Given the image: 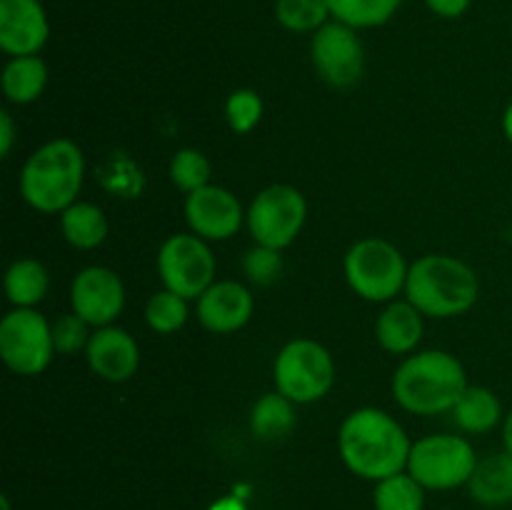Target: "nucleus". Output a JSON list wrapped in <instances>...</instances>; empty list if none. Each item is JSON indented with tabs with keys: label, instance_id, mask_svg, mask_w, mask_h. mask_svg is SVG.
Segmentation results:
<instances>
[{
	"label": "nucleus",
	"instance_id": "f257e3e1",
	"mask_svg": "<svg viewBox=\"0 0 512 510\" xmlns=\"http://www.w3.org/2000/svg\"><path fill=\"white\" fill-rule=\"evenodd\" d=\"M338 448L350 473L378 483L408 470L413 443L393 415L380 408H360L340 425Z\"/></svg>",
	"mask_w": 512,
	"mask_h": 510
},
{
	"label": "nucleus",
	"instance_id": "f03ea898",
	"mask_svg": "<svg viewBox=\"0 0 512 510\" xmlns=\"http://www.w3.org/2000/svg\"><path fill=\"white\" fill-rule=\"evenodd\" d=\"M468 388L463 363L445 350L408 355L393 375V398L413 415L453 413Z\"/></svg>",
	"mask_w": 512,
	"mask_h": 510
},
{
	"label": "nucleus",
	"instance_id": "7ed1b4c3",
	"mask_svg": "<svg viewBox=\"0 0 512 510\" xmlns=\"http://www.w3.org/2000/svg\"><path fill=\"white\" fill-rule=\"evenodd\" d=\"M405 298L425 318H458L478 303V273L453 255H423L410 265Z\"/></svg>",
	"mask_w": 512,
	"mask_h": 510
},
{
	"label": "nucleus",
	"instance_id": "20e7f679",
	"mask_svg": "<svg viewBox=\"0 0 512 510\" xmlns=\"http://www.w3.org/2000/svg\"><path fill=\"white\" fill-rule=\"evenodd\" d=\"M85 178L83 150L68 138L40 145L23 165L20 195L38 213H63L78 200Z\"/></svg>",
	"mask_w": 512,
	"mask_h": 510
},
{
	"label": "nucleus",
	"instance_id": "39448f33",
	"mask_svg": "<svg viewBox=\"0 0 512 510\" xmlns=\"http://www.w3.org/2000/svg\"><path fill=\"white\" fill-rule=\"evenodd\" d=\"M345 280L368 303H393L405 293L410 265L390 240L363 238L345 253Z\"/></svg>",
	"mask_w": 512,
	"mask_h": 510
},
{
	"label": "nucleus",
	"instance_id": "423d86ee",
	"mask_svg": "<svg viewBox=\"0 0 512 510\" xmlns=\"http://www.w3.org/2000/svg\"><path fill=\"white\" fill-rule=\"evenodd\" d=\"M275 390L295 405L318 403L335 383L333 355L318 340L298 338L283 345L273 365Z\"/></svg>",
	"mask_w": 512,
	"mask_h": 510
},
{
	"label": "nucleus",
	"instance_id": "0eeeda50",
	"mask_svg": "<svg viewBox=\"0 0 512 510\" xmlns=\"http://www.w3.org/2000/svg\"><path fill=\"white\" fill-rule=\"evenodd\" d=\"M480 458L463 435H428L413 443L408 473L425 490H455L468 485Z\"/></svg>",
	"mask_w": 512,
	"mask_h": 510
},
{
	"label": "nucleus",
	"instance_id": "6e6552de",
	"mask_svg": "<svg viewBox=\"0 0 512 510\" xmlns=\"http://www.w3.org/2000/svg\"><path fill=\"white\" fill-rule=\"evenodd\" d=\"M305 220H308L305 195L293 185L275 183L255 195L245 223H248L255 245L285 250L295 243Z\"/></svg>",
	"mask_w": 512,
	"mask_h": 510
},
{
	"label": "nucleus",
	"instance_id": "1a4fd4ad",
	"mask_svg": "<svg viewBox=\"0 0 512 510\" xmlns=\"http://www.w3.org/2000/svg\"><path fill=\"white\" fill-rule=\"evenodd\" d=\"M55 355L53 323L35 308H13L0 320V358L15 375L33 378Z\"/></svg>",
	"mask_w": 512,
	"mask_h": 510
},
{
	"label": "nucleus",
	"instance_id": "9d476101",
	"mask_svg": "<svg viewBox=\"0 0 512 510\" xmlns=\"http://www.w3.org/2000/svg\"><path fill=\"white\" fill-rule=\"evenodd\" d=\"M158 273L168 290L198 300L215 283V258L208 240L195 233L170 235L158 250Z\"/></svg>",
	"mask_w": 512,
	"mask_h": 510
},
{
	"label": "nucleus",
	"instance_id": "9b49d317",
	"mask_svg": "<svg viewBox=\"0 0 512 510\" xmlns=\"http://www.w3.org/2000/svg\"><path fill=\"white\" fill-rule=\"evenodd\" d=\"M315 73L333 88H350L363 78L365 50L358 30L340 20H330L313 33L310 43Z\"/></svg>",
	"mask_w": 512,
	"mask_h": 510
},
{
	"label": "nucleus",
	"instance_id": "f8f14e48",
	"mask_svg": "<svg viewBox=\"0 0 512 510\" xmlns=\"http://www.w3.org/2000/svg\"><path fill=\"white\" fill-rule=\"evenodd\" d=\"M70 308L90 328H105L120 318L125 308V285L115 270L88 265L70 285Z\"/></svg>",
	"mask_w": 512,
	"mask_h": 510
},
{
	"label": "nucleus",
	"instance_id": "ddd939ff",
	"mask_svg": "<svg viewBox=\"0 0 512 510\" xmlns=\"http://www.w3.org/2000/svg\"><path fill=\"white\" fill-rule=\"evenodd\" d=\"M248 213L238 195L220 185H205L185 198V220L203 240H230L243 228Z\"/></svg>",
	"mask_w": 512,
	"mask_h": 510
},
{
	"label": "nucleus",
	"instance_id": "4468645a",
	"mask_svg": "<svg viewBox=\"0 0 512 510\" xmlns=\"http://www.w3.org/2000/svg\"><path fill=\"white\" fill-rule=\"evenodd\" d=\"M50 38L40 0H0V50L10 58L38 55Z\"/></svg>",
	"mask_w": 512,
	"mask_h": 510
},
{
	"label": "nucleus",
	"instance_id": "2eb2a0df",
	"mask_svg": "<svg viewBox=\"0 0 512 510\" xmlns=\"http://www.w3.org/2000/svg\"><path fill=\"white\" fill-rule=\"evenodd\" d=\"M253 310V293L238 280H215L195 305L200 325L215 335L238 333L250 323Z\"/></svg>",
	"mask_w": 512,
	"mask_h": 510
},
{
	"label": "nucleus",
	"instance_id": "dca6fc26",
	"mask_svg": "<svg viewBox=\"0 0 512 510\" xmlns=\"http://www.w3.org/2000/svg\"><path fill=\"white\" fill-rule=\"evenodd\" d=\"M90 370L108 383H125L140 368V348L128 330L118 325L95 328L85 350Z\"/></svg>",
	"mask_w": 512,
	"mask_h": 510
},
{
	"label": "nucleus",
	"instance_id": "f3484780",
	"mask_svg": "<svg viewBox=\"0 0 512 510\" xmlns=\"http://www.w3.org/2000/svg\"><path fill=\"white\" fill-rule=\"evenodd\" d=\"M425 333V315L405 300L385 303L383 313L375 323V338L378 345L390 355H413Z\"/></svg>",
	"mask_w": 512,
	"mask_h": 510
},
{
	"label": "nucleus",
	"instance_id": "a211bd4d",
	"mask_svg": "<svg viewBox=\"0 0 512 510\" xmlns=\"http://www.w3.org/2000/svg\"><path fill=\"white\" fill-rule=\"evenodd\" d=\"M3 93L10 103L30 105L45 93L48 85V65L40 55H23V58H10L5 63L3 75Z\"/></svg>",
	"mask_w": 512,
	"mask_h": 510
},
{
	"label": "nucleus",
	"instance_id": "6ab92c4d",
	"mask_svg": "<svg viewBox=\"0 0 512 510\" xmlns=\"http://www.w3.org/2000/svg\"><path fill=\"white\" fill-rule=\"evenodd\" d=\"M453 418L460 430L473 435L490 433L493 428H498L500 420H505L500 398L490 388H483V385H468L465 388V393L455 403Z\"/></svg>",
	"mask_w": 512,
	"mask_h": 510
},
{
	"label": "nucleus",
	"instance_id": "aec40b11",
	"mask_svg": "<svg viewBox=\"0 0 512 510\" xmlns=\"http://www.w3.org/2000/svg\"><path fill=\"white\" fill-rule=\"evenodd\" d=\"M475 503L498 508L512 503V458L508 453L483 458L468 483Z\"/></svg>",
	"mask_w": 512,
	"mask_h": 510
},
{
	"label": "nucleus",
	"instance_id": "412c9836",
	"mask_svg": "<svg viewBox=\"0 0 512 510\" xmlns=\"http://www.w3.org/2000/svg\"><path fill=\"white\" fill-rule=\"evenodd\" d=\"M5 298L13 308H35L50 290V275L35 258H20L5 270Z\"/></svg>",
	"mask_w": 512,
	"mask_h": 510
},
{
	"label": "nucleus",
	"instance_id": "4be33fe9",
	"mask_svg": "<svg viewBox=\"0 0 512 510\" xmlns=\"http://www.w3.org/2000/svg\"><path fill=\"white\" fill-rule=\"evenodd\" d=\"M60 233L73 248L93 250L108 238V218L103 210L85 200H75L60 213Z\"/></svg>",
	"mask_w": 512,
	"mask_h": 510
},
{
	"label": "nucleus",
	"instance_id": "5701e85b",
	"mask_svg": "<svg viewBox=\"0 0 512 510\" xmlns=\"http://www.w3.org/2000/svg\"><path fill=\"white\" fill-rule=\"evenodd\" d=\"M295 428V403L283 393H265L250 413V430L260 440H280Z\"/></svg>",
	"mask_w": 512,
	"mask_h": 510
},
{
	"label": "nucleus",
	"instance_id": "b1692460",
	"mask_svg": "<svg viewBox=\"0 0 512 510\" xmlns=\"http://www.w3.org/2000/svg\"><path fill=\"white\" fill-rule=\"evenodd\" d=\"M373 505L375 510H423L425 488L408 470H403L375 483Z\"/></svg>",
	"mask_w": 512,
	"mask_h": 510
},
{
	"label": "nucleus",
	"instance_id": "393cba45",
	"mask_svg": "<svg viewBox=\"0 0 512 510\" xmlns=\"http://www.w3.org/2000/svg\"><path fill=\"white\" fill-rule=\"evenodd\" d=\"M400 5L403 0H330L333 18L355 30L385 25L398 13Z\"/></svg>",
	"mask_w": 512,
	"mask_h": 510
},
{
	"label": "nucleus",
	"instance_id": "a878e982",
	"mask_svg": "<svg viewBox=\"0 0 512 510\" xmlns=\"http://www.w3.org/2000/svg\"><path fill=\"white\" fill-rule=\"evenodd\" d=\"M275 18L290 33H315L330 23V0H278Z\"/></svg>",
	"mask_w": 512,
	"mask_h": 510
},
{
	"label": "nucleus",
	"instance_id": "bb28decb",
	"mask_svg": "<svg viewBox=\"0 0 512 510\" xmlns=\"http://www.w3.org/2000/svg\"><path fill=\"white\" fill-rule=\"evenodd\" d=\"M145 323L160 335L178 333L188 323V300L168 288L158 290L145 305Z\"/></svg>",
	"mask_w": 512,
	"mask_h": 510
},
{
	"label": "nucleus",
	"instance_id": "cd10ccee",
	"mask_svg": "<svg viewBox=\"0 0 512 510\" xmlns=\"http://www.w3.org/2000/svg\"><path fill=\"white\" fill-rule=\"evenodd\" d=\"M210 175H213L210 160L195 148H180L170 160V180L185 195L210 185Z\"/></svg>",
	"mask_w": 512,
	"mask_h": 510
},
{
	"label": "nucleus",
	"instance_id": "c85d7f7f",
	"mask_svg": "<svg viewBox=\"0 0 512 510\" xmlns=\"http://www.w3.org/2000/svg\"><path fill=\"white\" fill-rule=\"evenodd\" d=\"M225 120L238 135L253 133L263 120V98L253 88H238L225 100Z\"/></svg>",
	"mask_w": 512,
	"mask_h": 510
},
{
	"label": "nucleus",
	"instance_id": "c756f323",
	"mask_svg": "<svg viewBox=\"0 0 512 510\" xmlns=\"http://www.w3.org/2000/svg\"><path fill=\"white\" fill-rule=\"evenodd\" d=\"M90 338H93V328L73 310L68 315H60L53 323V343L58 355H75L80 350H88Z\"/></svg>",
	"mask_w": 512,
	"mask_h": 510
},
{
	"label": "nucleus",
	"instance_id": "7c9ffc66",
	"mask_svg": "<svg viewBox=\"0 0 512 510\" xmlns=\"http://www.w3.org/2000/svg\"><path fill=\"white\" fill-rule=\"evenodd\" d=\"M283 250L265 248V245H255L245 253L243 258V273L250 283L255 285H273L275 280L283 273V258H280Z\"/></svg>",
	"mask_w": 512,
	"mask_h": 510
},
{
	"label": "nucleus",
	"instance_id": "2f4dec72",
	"mask_svg": "<svg viewBox=\"0 0 512 510\" xmlns=\"http://www.w3.org/2000/svg\"><path fill=\"white\" fill-rule=\"evenodd\" d=\"M425 3L440 18H460L470 8V0H425Z\"/></svg>",
	"mask_w": 512,
	"mask_h": 510
},
{
	"label": "nucleus",
	"instance_id": "473e14b6",
	"mask_svg": "<svg viewBox=\"0 0 512 510\" xmlns=\"http://www.w3.org/2000/svg\"><path fill=\"white\" fill-rule=\"evenodd\" d=\"M15 143V123L8 110H0V155L8 158Z\"/></svg>",
	"mask_w": 512,
	"mask_h": 510
},
{
	"label": "nucleus",
	"instance_id": "72a5a7b5",
	"mask_svg": "<svg viewBox=\"0 0 512 510\" xmlns=\"http://www.w3.org/2000/svg\"><path fill=\"white\" fill-rule=\"evenodd\" d=\"M208 510H248V505L238 495H225V498H218L215 503H210Z\"/></svg>",
	"mask_w": 512,
	"mask_h": 510
},
{
	"label": "nucleus",
	"instance_id": "f704fd0d",
	"mask_svg": "<svg viewBox=\"0 0 512 510\" xmlns=\"http://www.w3.org/2000/svg\"><path fill=\"white\" fill-rule=\"evenodd\" d=\"M503 443H505V453L512 458V410L503 420Z\"/></svg>",
	"mask_w": 512,
	"mask_h": 510
},
{
	"label": "nucleus",
	"instance_id": "c9c22d12",
	"mask_svg": "<svg viewBox=\"0 0 512 510\" xmlns=\"http://www.w3.org/2000/svg\"><path fill=\"white\" fill-rule=\"evenodd\" d=\"M503 133H505V138H508L510 143H512V103L508 105V108H505V115H503Z\"/></svg>",
	"mask_w": 512,
	"mask_h": 510
},
{
	"label": "nucleus",
	"instance_id": "e433bc0d",
	"mask_svg": "<svg viewBox=\"0 0 512 510\" xmlns=\"http://www.w3.org/2000/svg\"><path fill=\"white\" fill-rule=\"evenodd\" d=\"M0 510H10V500L5 498V495H3V498H0Z\"/></svg>",
	"mask_w": 512,
	"mask_h": 510
}]
</instances>
